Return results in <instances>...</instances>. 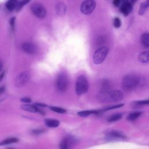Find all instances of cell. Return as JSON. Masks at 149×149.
Returning a JSON list of instances; mask_svg holds the SVG:
<instances>
[{"mask_svg": "<svg viewBox=\"0 0 149 149\" xmlns=\"http://www.w3.org/2000/svg\"><path fill=\"white\" fill-rule=\"evenodd\" d=\"M123 94L119 90H109L100 91L97 95V98L101 102H118L122 100Z\"/></svg>", "mask_w": 149, "mask_h": 149, "instance_id": "cell-1", "label": "cell"}, {"mask_svg": "<svg viewBox=\"0 0 149 149\" xmlns=\"http://www.w3.org/2000/svg\"><path fill=\"white\" fill-rule=\"evenodd\" d=\"M140 83V79L133 74H129L122 79V88L126 92H129L136 88Z\"/></svg>", "mask_w": 149, "mask_h": 149, "instance_id": "cell-2", "label": "cell"}, {"mask_svg": "<svg viewBox=\"0 0 149 149\" xmlns=\"http://www.w3.org/2000/svg\"><path fill=\"white\" fill-rule=\"evenodd\" d=\"M88 89V83L86 77L84 75H80L76 80L75 91L76 94L81 95L86 93Z\"/></svg>", "mask_w": 149, "mask_h": 149, "instance_id": "cell-3", "label": "cell"}, {"mask_svg": "<svg viewBox=\"0 0 149 149\" xmlns=\"http://www.w3.org/2000/svg\"><path fill=\"white\" fill-rule=\"evenodd\" d=\"M109 51V48L107 46H102L98 48L93 55V62L95 64L98 65L103 62Z\"/></svg>", "mask_w": 149, "mask_h": 149, "instance_id": "cell-4", "label": "cell"}, {"mask_svg": "<svg viewBox=\"0 0 149 149\" xmlns=\"http://www.w3.org/2000/svg\"><path fill=\"white\" fill-rule=\"evenodd\" d=\"M68 86V78L65 73L59 74L56 80V87L60 92H64Z\"/></svg>", "mask_w": 149, "mask_h": 149, "instance_id": "cell-5", "label": "cell"}, {"mask_svg": "<svg viewBox=\"0 0 149 149\" xmlns=\"http://www.w3.org/2000/svg\"><path fill=\"white\" fill-rule=\"evenodd\" d=\"M30 74L28 71H24L20 73L16 77L15 83L17 87L21 88L24 86L29 81Z\"/></svg>", "mask_w": 149, "mask_h": 149, "instance_id": "cell-6", "label": "cell"}, {"mask_svg": "<svg viewBox=\"0 0 149 149\" xmlns=\"http://www.w3.org/2000/svg\"><path fill=\"white\" fill-rule=\"evenodd\" d=\"M31 10L33 13L37 17L42 19L44 18L47 13V11L44 6L40 3L34 2L30 7Z\"/></svg>", "mask_w": 149, "mask_h": 149, "instance_id": "cell-7", "label": "cell"}, {"mask_svg": "<svg viewBox=\"0 0 149 149\" xmlns=\"http://www.w3.org/2000/svg\"><path fill=\"white\" fill-rule=\"evenodd\" d=\"M96 3L93 0L84 1L80 6V10L84 15H90L94 10Z\"/></svg>", "mask_w": 149, "mask_h": 149, "instance_id": "cell-8", "label": "cell"}, {"mask_svg": "<svg viewBox=\"0 0 149 149\" xmlns=\"http://www.w3.org/2000/svg\"><path fill=\"white\" fill-rule=\"evenodd\" d=\"M76 140L73 137L68 136L65 137L60 143L59 147L61 149H71Z\"/></svg>", "mask_w": 149, "mask_h": 149, "instance_id": "cell-9", "label": "cell"}, {"mask_svg": "<svg viewBox=\"0 0 149 149\" xmlns=\"http://www.w3.org/2000/svg\"><path fill=\"white\" fill-rule=\"evenodd\" d=\"M22 49L24 52L29 54H34L37 50V46L34 43L30 42H26L22 44Z\"/></svg>", "mask_w": 149, "mask_h": 149, "instance_id": "cell-10", "label": "cell"}, {"mask_svg": "<svg viewBox=\"0 0 149 149\" xmlns=\"http://www.w3.org/2000/svg\"><path fill=\"white\" fill-rule=\"evenodd\" d=\"M133 9V4L130 1H125L120 7V12L125 16H127Z\"/></svg>", "mask_w": 149, "mask_h": 149, "instance_id": "cell-11", "label": "cell"}, {"mask_svg": "<svg viewBox=\"0 0 149 149\" xmlns=\"http://www.w3.org/2000/svg\"><path fill=\"white\" fill-rule=\"evenodd\" d=\"M107 138L109 140H122V139H126V137L122 133L118 131L113 130L109 132L107 134Z\"/></svg>", "mask_w": 149, "mask_h": 149, "instance_id": "cell-12", "label": "cell"}, {"mask_svg": "<svg viewBox=\"0 0 149 149\" xmlns=\"http://www.w3.org/2000/svg\"><path fill=\"white\" fill-rule=\"evenodd\" d=\"M66 7L65 3L62 2H59L56 5L55 11L58 15L63 16L66 13Z\"/></svg>", "mask_w": 149, "mask_h": 149, "instance_id": "cell-13", "label": "cell"}, {"mask_svg": "<svg viewBox=\"0 0 149 149\" xmlns=\"http://www.w3.org/2000/svg\"><path fill=\"white\" fill-rule=\"evenodd\" d=\"M18 1H15V0H10L6 2L5 6L8 10L9 11H13L15 9H16L17 5H18Z\"/></svg>", "mask_w": 149, "mask_h": 149, "instance_id": "cell-14", "label": "cell"}, {"mask_svg": "<svg viewBox=\"0 0 149 149\" xmlns=\"http://www.w3.org/2000/svg\"><path fill=\"white\" fill-rule=\"evenodd\" d=\"M21 108L22 109L25 110V111H29V112H37L38 111H40L38 107L35 106V105H30V104H24L23 105L21 106Z\"/></svg>", "mask_w": 149, "mask_h": 149, "instance_id": "cell-15", "label": "cell"}, {"mask_svg": "<svg viewBox=\"0 0 149 149\" xmlns=\"http://www.w3.org/2000/svg\"><path fill=\"white\" fill-rule=\"evenodd\" d=\"M138 59L141 63L149 62V51H144L140 53L139 55Z\"/></svg>", "mask_w": 149, "mask_h": 149, "instance_id": "cell-16", "label": "cell"}, {"mask_svg": "<svg viewBox=\"0 0 149 149\" xmlns=\"http://www.w3.org/2000/svg\"><path fill=\"white\" fill-rule=\"evenodd\" d=\"M45 125L49 127H56L59 126L60 122L59 120L52 119H45Z\"/></svg>", "mask_w": 149, "mask_h": 149, "instance_id": "cell-17", "label": "cell"}, {"mask_svg": "<svg viewBox=\"0 0 149 149\" xmlns=\"http://www.w3.org/2000/svg\"><path fill=\"white\" fill-rule=\"evenodd\" d=\"M141 43L145 48H149V33H144L141 37Z\"/></svg>", "mask_w": 149, "mask_h": 149, "instance_id": "cell-18", "label": "cell"}, {"mask_svg": "<svg viewBox=\"0 0 149 149\" xmlns=\"http://www.w3.org/2000/svg\"><path fill=\"white\" fill-rule=\"evenodd\" d=\"M100 112V111H97V110H87V111H80L77 113V114L82 117H86L89 116L91 114H97Z\"/></svg>", "mask_w": 149, "mask_h": 149, "instance_id": "cell-19", "label": "cell"}, {"mask_svg": "<svg viewBox=\"0 0 149 149\" xmlns=\"http://www.w3.org/2000/svg\"><path fill=\"white\" fill-rule=\"evenodd\" d=\"M19 141V139L16 137H11V138H8L5 140H2V141L0 142V146H5V145H8L13 143H15Z\"/></svg>", "mask_w": 149, "mask_h": 149, "instance_id": "cell-20", "label": "cell"}, {"mask_svg": "<svg viewBox=\"0 0 149 149\" xmlns=\"http://www.w3.org/2000/svg\"><path fill=\"white\" fill-rule=\"evenodd\" d=\"M111 83L109 81L105 80H103L101 82V91H107L111 90Z\"/></svg>", "mask_w": 149, "mask_h": 149, "instance_id": "cell-21", "label": "cell"}, {"mask_svg": "<svg viewBox=\"0 0 149 149\" xmlns=\"http://www.w3.org/2000/svg\"><path fill=\"white\" fill-rule=\"evenodd\" d=\"M141 113H142V112L140 111H136V112L130 113L128 115L127 119L130 121H133V120H136V119H137L141 115Z\"/></svg>", "mask_w": 149, "mask_h": 149, "instance_id": "cell-22", "label": "cell"}, {"mask_svg": "<svg viewBox=\"0 0 149 149\" xmlns=\"http://www.w3.org/2000/svg\"><path fill=\"white\" fill-rule=\"evenodd\" d=\"M148 6H149V1H145L143 3H141L140 5L139 12V15H143Z\"/></svg>", "mask_w": 149, "mask_h": 149, "instance_id": "cell-23", "label": "cell"}, {"mask_svg": "<svg viewBox=\"0 0 149 149\" xmlns=\"http://www.w3.org/2000/svg\"><path fill=\"white\" fill-rule=\"evenodd\" d=\"M122 118V114L121 113H115L111 116H109L108 119V121L109 122H115L117 121L119 119H120Z\"/></svg>", "mask_w": 149, "mask_h": 149, "instance_id": "cell-24", "label": "cell"}, {"mask_svg": "<svg viewBox=\"0 0 149 149\" xmlns=\"http://www.w3.org/2000/svg\"><path fill=\"white\" fill-rule=\"evenodd\" d=\"M50 109L53 111L54 112L59 113H64L66 112V109L62 108H60L58 107H51Z\"/></svg>", "mask_w": 149, "mask_h": 149, "instance_id": "cell-25", "label": "cell"}, {"mask_svg": "<svg viewBox=\"0 0 149 149\" xmlns=\"http://www.w3.org/2000/svg\"><path fill=\"white\" fill-rule=\"evenodd\" d=\"M144 105H149V100H143V101H139L133 102V105L135 107L142 106Z\"/></svg>", "mask_w": 149, "mask_h": 149, "instance_id": "cell-26", "label": "cell"}, {"mask_svg": "<svg viewBox=\"0 0 149 149\" xmlns=\"http://www.w3.org/2000/svg\"><path fill=\"white\" fill-rule=\"evenodd\" d=\"M113 26L116 28L120 27L121 26V21H120V19L118 17L114 18L113 22Z\"/></svg>", "mask_w": 149, "mask_h": 149, "instance_id": "cell-27", "label": "cell"}, {"mask_svg": "<svg viewBox=\"0 0 149 149\" xmlns=\"http://www.w3.org/2000/svg\"><path fill=\"white\" fill-rule=\"evenodd\" d=\"M124 105V104H118V105H113V106H111V107H107L106 108L102 109V111H108V110H111V109H116V108H120L122 107H123Z\"/></svg>", "mask_w": 149, "mask_h": 149, "instance_id": "cell-28", "label": "cell"}, {"mask_svg": "<svg viewBox=\"0 0 149 149\" xmlns=\"http://www.w3.org/2000/svg\"><path fill=\"white\" fill-rule=\"evenodd\" d=\"M20 101L22 102H24V103H26V104H28L29 103H30L31 102V100L30 98L29 97H23V98H22L20 99Z\"/></svg>", "mask_w": 149, "mask_h": 149, "instance_id": "cell-29", "label": "cell"}, {"mask_svg": "<svg viewBox=\"0 0 149 149\" xmlns=\"http://www.w3.org/2000/svg\"><path fill=\"white\" fill-rule=\"evenodd\" d=\"M15 17H13L9 20V24L12 29H13L15 27Z\"/></svg>", "mask_w": 149, "mask_h": 149, "instance_id": "cell-30", "label": "cell"}, {"mask_svg": "<svg viewBox=\"0 0 149 149\" xmlns=\"http://www.w3.org/2000/svg\"><path fill=\"white\" fill-rule=\"evenodd\" d=\"M120 3H121V1L119 0H115L113 1V4L115 6H119L120 5Z\"/></svg>", "mask_w": 149, "mask_h": 149, "instance_id": "cell-31", "label": "cell"}, {"mask_svg": "<svg viewBox=\"0 0 149 149\" xmlns=\"http://www.w3.org/2000/svg\"><path fill=\"white\" fill-rule=\"evenodd\" d=\"M4 90H5V87L3 86L0 87V95L4 91Z\"/></svg>", "mask_w": 149, "mask_h": 149, "instance_id": "cell-32", "label": "cell"}, {"mask_svg": "<svg viewBox=\"0 0 149 149\" xmlns=\"http://www.w3.org/2000/svg\"><path fill=\"white\" fill-rule=\"evenodd\" d=\"M4 74H5V73H4V72H2V73L0 74V81L2 80V79H3V76H4Z\"/></svg>", "mask_w": 149, "mask_h": 149, "instance_id": "cell-33", "label": "cell"}, {"mask_svg": "<svg viewBox=\"0 0 149 149\" xmlns=\"http://www.w3.org/2000/svg\"><path fill=\"white\" fill-rule=\"evenodd\" d=\"M2 68H3V65H2V62L0 61V72L2 70Z\"/></svg>", "mask_w": 149, "mask_h": 149, "instance_id": "cell-34", "label": "cell"}, {"mask_svg": "<svg viewBox=\"0 0 149 149\" xmlns=\"http://www.w3.org/2000/svg\"><path fill=\"white\" fill-rule=\"evenodd\" d=\"M6 149H15V148H7Z\"/></svg>", "mask_w": 149, "mask_h": 149, "instance_id": "cell-35", "label": "cell"}]
</instances>
